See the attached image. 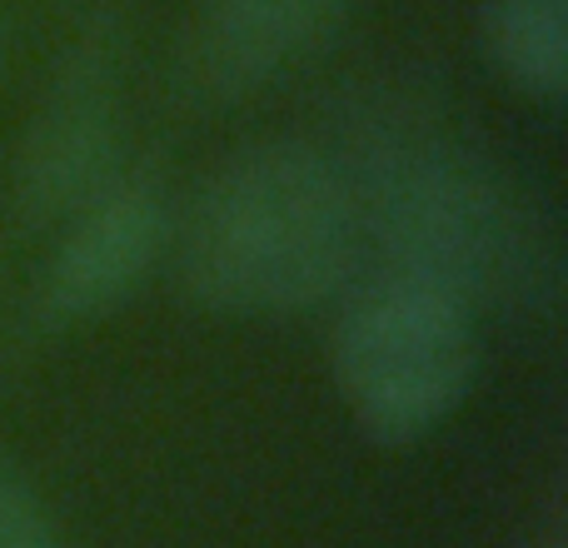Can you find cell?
<instances>
[{"instance_id": "obj_1", "label": "cell", "mask_w": 568, "mask_h": 548, "mask_svg": "<svg viewBox=\"0 0 568 548\" xmlns=\"http://www.w3.org/2000/svg\"><path fill=\"white\" fill-rule=\"evenodd\" d=\"M359 200L324 155L260 145L205 185L180 250L185 290L225 314H294L354 270Z\"/></svg>"}, {"instance_id": "obj_2", "label": "cell", "mask_w": 568, "mask_h": 548, "mask_svg": "<svg viewBox=\"0 0 568 548\" xmlns=\"http://www.w3.org/2000/svg\"><path fill=\"white\" fill-rule=\"evenodd\" d=\"M479 364L474 314L439 284L389 274L344 309L334 329V379L379 444H414L464 404Z\"/></svg>"}, {"instance_id": "obj_3", "label": "cell", "mask_w": 568, "mask_h": 548, "mask_svg": "<svg viewBox=\"0 0 568 548\" xmlns=\"http://www.w3.org/2000/svg\"><path fill=\"white\" fill-rule=\"evenodd\" d=\"M369 215L394 274L439 284L464 304L509 280L529 255L494 175L454 150H409L379 165Z\"/></svg>"}, {"instance_id": "obj_4", "label": "cell", "mask_w": 568, "mask_h": 548, "mask_svg": "<svg viewBox=\"0 0 568 548\" xmlns=\"http://www.w3.org/2000/svg\"><path fill=\"white\" fill-rule=\"evenodd\" d=\"M160 250H165V205L155 190H100L70 215L65 240L40 274V314L55 324L100 319L140 290Z\"/></svg>"}, {"instance_id": "obj_5", "label": "cell", "mask_w": 568, "mask_h": 548, "mask_svg": "<svg viewBox=\"0 0 568 548\" xmlns=\"http://www.w3.org/2000/svg\"><path fill=\"white\" fill-rule=\"evenodd\" d=\"M344 0H205L200 70L215 90H255L300 65L334 30Z\"/></svg>"}, {"instance_id": "obj_6", "label": "cell", "mask_w": 568, "mask_h": 548, "mask_svg": "<svg viewBox=\"0 0 568 548\" xmlns=\"http://www.w3.org/2000/svg\"><path fill=\"white\" fill-rule=\"evenodd\" d=\"M110 145H115V125H110V100L100 75H75L55 100H50L45 120L36 125L26 150V190L36 215H75L85 200H95L100 180L110 165Z\"/></svg>"}, {"instance_id": "obj_7", "label": "cell", "mask_w": 568, "mask_h": 548, "mask_svg": "<svg viewBox=\"0 0 568 548\" xmlns=\"http://www.w3.org/2000/svg\"><path fill=\"white\" fill-rule=\"evenodd\" d=\"M484 50L524 95L559 100L568 85V0H489Z\"/></svg>"}, {"instance_id": "obj_8", "label": "cell", "mask_w": 568, "mask_h": 548, "mask_svg": "<svg viewBox=\"0 0 568 548\" xmlns=\"http://www.w3.org/2000/svg\"><path fill=\"white\" fill-rule=\"evenodd\" d=\"M0 548H65L30 484L6 464H0Z\"/></svg>"}]
</instances>
